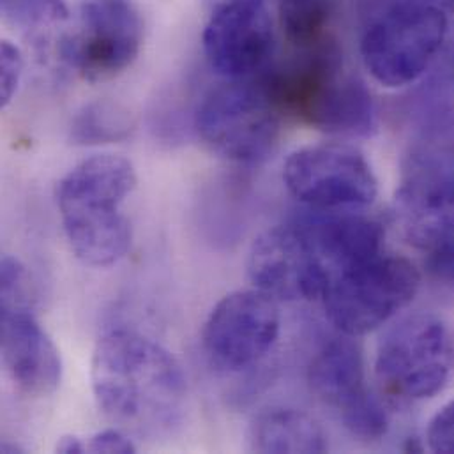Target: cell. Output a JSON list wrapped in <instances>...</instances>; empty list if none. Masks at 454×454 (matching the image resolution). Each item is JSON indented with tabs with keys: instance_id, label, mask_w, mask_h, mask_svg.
<instances>
[{
	"instance_id": "1",
	"label": "cell",
	"mask_w": 454,
	"mask_h": 454,
	"mask_svg": "<svg viewBox=\"0 0 454 454\" xmlns=\"http://www.w3.org/2000/svg\"><path fill=\"white\" fill-rule=\"evenodd\" d=\"M90 382L98 407L122 430L161 437L184 419L188 380L183 366L140 333L105 334L92 356Z\"/></svg>"
},
{
	"instance_id": "2",
	"label": "cell",
	"mask_w": 454,
	"mask_h": 454,
	"mask_svg": "<svg viewBox=\"0 0 454 454\" xmlns=\"http://www.w3.org/2000/svg\"><path fill=\"white\" fill-rule=\"evenodd\" d=\"M137 188L129 160L92 156L76 165L57 190L64 233L74 256L90 267H110L131 247V223L122 204Z\"/></svg>"
},
{
	"instance_id": "3",
	"label": "cell",
	"mask_w": 454,
	"mask_h": 454,
	"mask_svg": "<svg viewBox=\"0 0 454 454\" xmlns=\"http://www.w3.org/2000/svg\"><path fill=\"white\" fill-rule=\"evenodd\" d=\"M450 99L423 89L419 124L396 197L409 239L425 249L454 233V112Z\"/></svg>"
},
{
	"instance_id": "4",
	"label": "cell",
	"mask_w": 454,
	"mask_h": 454,
	"mask_svg": "<svg viewBox=\"0 0 454 454\" xmlns=\"http://www.w3.org/2000/svg\"><path fill=\"white\" fill-rule=\"evenodd\" d=\"M306 55L263 76L278 106L313 128L340 137H368L377 129V105L364 82L345 71L336 44L320 43Z\"/></svg>"
},
{
	"instance_id": "5",
	"label": "cell",
	"mask_w": 454,
	"mask_h": 454,
	"mask_svg": "<svg viewBox=\"0 0 454 454\" xmlns=\"http://www.w3.org/2000/svg\"><path fill=\"white\" fill-rule=\"evenodd\" d=\"M361 55L370 74L386 87H403L421 78L435 62L448 30V12L439 7L370 0Z\"/></svg>"
},
{
	"instance_id": "6",
	"label": "cell",
	"mask_w": 454,
	"mask_h": 454,
	"mask_svg": "<svg viewBox=\"0 0 454 454\" xmlns=\"http://www.w3.org/2000/svg\"><path fill=\"white\" fill-rule=\"evenodd\" d=\"M375 375L396 402L437 396L454 382V325L427 313L403 318L380 341Z\"/></svg>"
},
{
	"instance_id": "7",
	"label": "cell",
	"mask_w": 454,
	"mask_h": 454,
	"mask_svg": "<svg viewBox=\"0 0 454 454\" xmlns=\"http://www.w3.org/2000/svg\"><path fill=\"white\" fill-rule=\"evenodd\" d=\"M278 114L262 80L228 82L202 99L195 128L218 156L239 165H258L276 147Z\"/></svg>"
},
{
	"instance_id": "8",
	"label": "cell",
	"mask_w": 454,
	"mask_h": 454,
	"mask_svg": "<svg viewBox=\"0 0 454 454\" xmlns=\"http://www.w3.org/2000/svg\"><path fill=\"white\" fill-rule=\"evenodd\" d=\"M414 263L379 254L334 276L324 294L327 318L345 336L368 334L407 308L419 290Z\"/></svg>"
},
{
	"instance_id": "9",
	"label": "cell",
	"mask_w": 454,
	"mask_h": 454,
	"mask_svg": "<svg viewBox=\"0 0 454 454\" xmlns=\"http://www.w3.org/2000/svg\"><path fill=\"white\" fill-rule=\"evenodd\" d=\"M144 21L129 0H94L82 7L74 28L59 44L60 60L90 83L122 74L137 60Z\"/></svg>"
},
{
	"instance_id": "10",
	"label": "cell",
	"mask_w": 454,
	"mask_h": 454,
	"mask_svg": "<svg viewBox=\"0 0 454 454\" xmlns=\"http://www.w3.org/2000/svg\"><path fill=\"white\" fill-rule=\"evenodd\" d=\"M283 183L313 211L368 207L379 195L372 165L345 144H320L292 153L283 167Z\"/></svg>"
},
{
	"instance_id": "11",
	"label": "cell",
	"mask_w": 454,
	"mask_h": 454,
	"mask_svg": "<svg viewBox=\"0 0 454 454\" xmlns=\"http://www.w3.org/2000/svg\"><path fill=\"white\" fill-rule=\"evenodd\" d=\"M281 329L276 299L262 290H237L209 313L202 343L215 366L242 372L258 364L278 341Z\"/></svg>"
},
{
	"instance_id": "12",
	"label": "cell",
	"mask_w": 454,
	"mask_h": 454,
	"mask_svg": "<svg viewBox=\"0 0 454 454\" xmlns=\"http://www.w3.org/2000/svg\"><path fill=\"white\" fill-rule=\"evenodd\" d=\"M246 265L254 288L274 299H322L329 281L299 218L256 237Z\"/></svg>"
},
{
	"instance_id": "13",
	"label": "cell",
	"mask_w": 454,
	"mask_h": 454,
	"mask_svg": "<svg viewBox=\"0 0 454 454\" xmlns=\"http://www.w3.org/2000/svg\"><path fill=\"white\" fill-rule=\"evenodd\" d=\"M213 71L228 82L253 80L274 51L272 18L265 0H220L204 30Z\"/></svg>"
},
{
	"instance_id": "14",
	"label": "cell",
	"mask_w": 454,
	"mask_h": 454,
	"mask_svg": "<svg viewBox=\"0 0 454 454\" xmlns=\"http://www.w3.org/2000/svg\"><path fill=\"white\" fill-rule=\"evenodd\" d=\"M309 384L356 437L377 441L387 434V412L368 389L361 350L350 340L336 338L315 356Z\"/></svg>"
},
{
	"instance_id": "15",
	"label": "cell",
	"mask_w": 454,
	"mask_h": 454,
	"mask_svg": "<svg viewBox=\"0 0 454 454\" xmlns=\"http://www.w3.org/2000/svg\"><path fill=\"white\" fill-rule=\"evenodd\" d=\"M0 347L12 382L30 396H48L62 380L59 348L32 313V306L0 308Z\"/></svg>"
},
{
	"instance_id": "16",
	"label": "cell",
	"mask_w": 454,
	"mask_h": 454,
	"mask_svg": "<svg viewBox=\"0 0 454 454\" xmlns=\"http://www.w3.org/2000/svg\"><path fill=\"white\" fill-rule=\"evenodd\" d=\"M297 218L306 228L329 281L340 272L382 254L384 230L373 220L325 215V211Z\"/></svg>"
},
{
	"instance_id": "17",
	"label": "cell",
	"mask_w": 454,
	"mask_h": 454,
	"mask_svg": "<svg viewBox=\"0 0 454 454\" xmlns=\"http://www.w3.org/2000/svg\"><path fill=\"white\" fill-rule=\"evenodd\" d=\"M247 442L251 451L263 454H320L329 450L322 427L295 409H269L254 416Z\"/></svg>"
},
{
	"instance_id": "18",
	"label": "cell",
	"mask_w": 454,
	"mask_h": 454,
	"mask_svg": "<svg viewBox=\"0 0 454 454\" xmlns=\"http://www.w3.org/2000/svg\"><path fill=\"white\" fill-rule=\"evenodd\" d=\"M133 115L119 103L103 99L85 105L71 122V142L76 145L117 144L131 135Z\"/></svg>"
},
{
	"instance_id": "19",
	"label": "cell",
	"mask_w": 454,
	"mask_h": 454,
	"mask_svg": "<svg viewBox=\"0 0 454 454\" xmlns=\"http://www.w3.org/2000/svg\"><path fill=\"white\" fill-rule=\"evenodd\" d=\"M279 21L286 39L301 50L322 43L334 0H278Z\"/></svg>"
},
{
	"instance_id": "20",
	"label": "cell",
	"mask_w": 454,
	"mask_h": 454,
	"mask_svg": "<svg viewBox=\"0 0 454 454\" xmlns=\"http://www.w3.org/2000/svg\"><path fill=\"white\" fill-rule=\"evenodd\" d=\"M32 306V286L25 265L5 254L0 263V308Z\"/></svg>"
},
{
	"instance_id": "21",
	"label": "cell",
	"mask_w": 454,
	"mask_h": 454,
	"mask_svg": "<svg viewBox=\"0 0 454 454\" xmlns=\"http://www.w3.org/2000/svg\"><path fill=\"white\" fill-rule=\"evenodd\" d=\"M4 16L18 27H32L62 11V0H0Z\"/></svg>"
},
{
	"instance_id": "22",
	"label": "cell",
	"mask_w": 454,
	"mask_h": 454,
	"mask_svg": "<svg viewBox=\"0 0 454 454\" xmlns=\"http://www.w3.org/2000/svg\"><path fill=\"white\" fill-rule=\"evenodd\" d=\"M2 59H0V64H2V74H0V101H2V106L5 108L16 90H18V85H20V80H21V74H23V57L20 53V50L11 44L9 41H2Z\"/></svg>"
},
{
	"instance_id": "23",
	"label": "cell",
	"mask_w": 454,
	"mask_h": 454,
	"mask_svg": "<svg viewBox=\"0 0 454 454\" xmlns=\"http://www.w3.org/2000/svg\"><path fill=\"white\" fill-rule=\"evenodd\" d=\"M427 439L432 451L454 454V400L432 419Z\"/></svg>"
},
{
	"instance_id": "24",
	"label": "cell",
	"mask_w": 454,
	"mask_h": 454,
	"mask_svg": "<svg viewBox=\"0 0 454 454\" xmlns=\"http://www.w3.org/2000/svg\"><path fill=\"white\" fill-rule=\"evenodd\" d=\"M435 69L428 82L430 87L453 96L454 94V28L448 30L446 41L435 59Z\"/></svg>"
},
{
	"instance_id": "25",
	"label": "cell",
	"mask_w": 454,
	"mask_h": 454,
	"mask_svg": "<svg viewBox=\"0 0 454 454\" xmlns=\"http://www.w3.org/2000/svg\"><path fill=\"white\" fill-rule=\"evenodd\" d=\"M87 453L133 454L137 453L135 442L124 430L108 428L94 434L89 441H85Z\"/></svg>"
},
{
	"instance_id": "26",
	"label": "cell",
	"mask_w": 454,
	"mask_h": 454,
	"mask_svg": "<svg viewBox=\"0 0 454 454\" xmlns=\"http://www.w3.org/2000/svg\"><path fill=\"white\" fill-rule=\"evenodd\" d=\"M428 251L430 272L441 281L454 283V233L434 244Z\"/></svg>"
},
{
	"instance_id": "27",
	"label": "cell",
	"mask_w": 454,
	"mask_h": 454,
	"mask_svg": "<svg viewBox=\"0 0 454 454\" xmlns=\"http://www.w3.org/2000/svg\"><path fill=\"white\" fill-rule=\"evenodd\" d=\"M57 453L62 454H82L87 453L85 441H82L76 435H66L57 444Z\"/></svg>"
},
{
	"instance_id": "28",
	"label": "cell",
	"mask_w": 454,
	"mask_h": 454,
	"mask_svg": "<svg viewBox=\"0 0 454 454\" xmlns=\"http://www.w3.org/2000/svg\"><path fill=\"white\" fill-rule=\"evenodd\" d=\"M396 2H416V4H425V5H432V7H439L444 12H453L454 14V0H396Z\"/></svg>"
}]
</instances>
